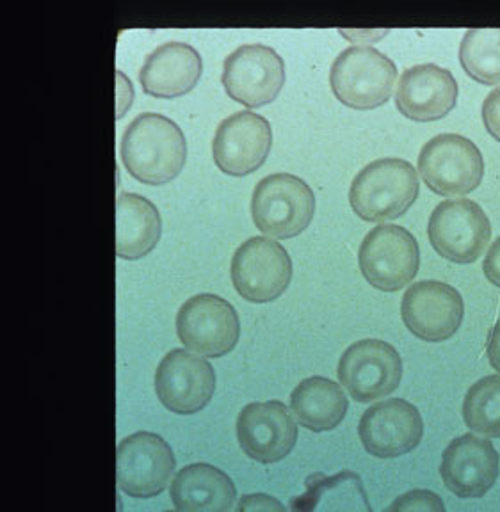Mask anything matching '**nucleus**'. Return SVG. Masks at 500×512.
<instances>
[{"label": "nucleus", "mask_w": 500, "mask_h": 512, "mask_svg": "<svg viewBox=\"0 0 500 512\" xmlns=\"http://www.w3.org/2000/svg\"><path fill=\"white\" fill-rule=\"evenodd\" d=\"M120 153L125 171L141 184H168L186 166V136L170 118L143 112L125 128Z\"/></svg>", "instance_id": "nucleus-1"}, {"label": "nucleus", "mask_w": 500, "mask_h": 512, "mask_svg": "<svg viewBox=\"0 0 500 512\" xmlns=\"http://www.w3.org/2000/svg\"><path fill=\"white\" fill-rule=\"evenodd\" d=\"M419 191V176L412 164L388 157L358 171L349 189V203L363 221L383 223L406 214Z\"/></svg>", "instance_id": "nucleus-2"}, {"label": "nucleus", "mask_w": 500, "mask_h": 512, "mask_svg": "<svg viewBox=\"0 0 500 512\" xmlns=\"http://www.w3.org/2000/svg\"><path fill=\"white\" fill-rule=\"evenodd\" d=\"M397 66L378 48L349 47L330 70V86L340 104L369 111L387 104L396 86Z\"/></svg>", "instance_id": "nucleus-3"}, {"label": "nucleus", "mask_w": 500, "mask_h": 512, "mask_svg": "<svg viewBox=\"0 0 500 512\" xmlns=\"http://www.w3.org/2000/svg\"><path fill=\"white\" fill-rule=\"evenodd\" d=\"M314 214V191L299 176L275 173L253 191L251 217L266 237L292 239L307 230Z\"/></svg>", "instance_id": "nucleus-4"}, {"label": "nucleus", "mask_w": 500, "mask_h": 512, "mask_svg": "<svg viewBox=\"0 0 500 512\" xmlns=\"http://www.w3.org/2000/svg\"><path fill=\"white\" fill-rule=\"evenodd\" d=\"M358 264L369 285L381 292H397L419 272V242L403 226L378 224L363 239Z\"/></svg>", "instance_id": "nucleus-5"}, {"label": "nucleus", "mask_w": 500, "mask_h": 512, "mask_svg": "<svg viewBox=\"0 0 500 512\" xmlns=\"http://www.w3.org/2000/svg\"><path fill=\"white\" fill-rule=\"evenodd\" d=\"M419 171L424 184L440 196H465L483 182V153L468 137L440 134L422 146Z\"/></svg>", "instance_id": "nucleus-6"}, {"label": "nucleus", "mask_w": 500, "mask_h": 512, "mask_svg": "<svg viewBox=\"0 0 500 512\" xmlns=\"http://www.w3.org/2000/svg\"><path fill=\"white\" fill-rule=\"evenodd\" d=\"M237 294L250 303H271L289 288L292 260L280 242L251 237L237 248L230 265Z\"/></svg>", "instance_id": "nucleus-7"}, {"label": "nucleus", "mask_w": 500, "mask_h": 512, "mask_svg": "<svg viewBox=\"0 0 500 512\" xmlns=\"http://www.w3.org/2000/svg\"><path fill=\"white\" fill-rule=\"evenodd\" d=\"M428 237L445 260L474 264L492 239V224L476 201L445 200L429 217Z\"/></svg>", "instance_id": "nucleus-8"}, {"label": "nucleus", "mask_w": 500, "mask_h": 512, "mask_svg": "<svg viewBox=\"0 0 500 512\" xmlns=\"http://www.w3.org/2000/svg\"><path fill=\"white\" fill-rule=\"evenodd\" d=\"M177 335L194 354L223 358L239 342L241 322L234 306L223 297L198 294L178 310Z\"/></svg>", "instance_id": "nucleus-9"}, {"label": "nucleus", "mask_w": 500, "mask_h": 512, "mask_svg": "<svg viewBox=\"0 0 500 512\" xmlns=\"http://www.w3.org/2000/svg\"><path fill=\"white\" fill-rule=\"evenodd\" d=\"M339 383L356 402H372L396 392L403 379V360L396 347L369 338L347 347L340 356Z\"/></svg>", "instance_id": "nucleus-10"}, {"label": "nucleus", "mask_w": 500, "mask_h": 512, "mask_svg": "<svg viewBox=\"0 0 500 512\" xmlns=\"http://www.w3.org/2000/svg\"><path fill=\"white\" fill-rule=\"evenodd\" d=\"M226 95L250 109L275 102L285 84V63L275 48L242 45L226 57L221 73Z\"/></svg>", "instance_id": "nucleus-11"}, {"label": "nucleus", "mask_w": 500, "mask_h": 512, "mask_svg": "<svg viewBox=\"0 0 500 512\" xmlns=\"http://www.w3.org/2000/svg\"><path fill=\"white\" fill-rule=\"evenodd\" d=\"M177 459L159 434L136 432L118 445V488L132 498H154L170 484Z\"/></svg>", "instance_id": "nucleus-12"}, {"label": "nucleus", "mask_w": 500, "mask_h": 512, "mask_svg": "<svg viewBox=\"0 0 500 512\" xmlns=\"http://www.w3.org/2000/svg\"><path fill=\"white\" fill-rule=\"evenodd\" d=\"M401 317L412 335L438 344L460 329L465 303L460 292L444 281H417L404 292Z\"/></svg>", "instance_id": "nucleus-13"}, {"label": "nucleus", "mask_w": 500, "mask_h": 512, "mask_svg": "<svg viewBox=\"0 0 500 512\" xmlns=\"http://www.w3.org/2000/svg\"><path fill=\"white\" fill-rule=\"evenodd\" d=\"M216 372L209 361L184 349H173L155 370V393L162 406L177 415H194L209 406Z\"/></svg>", "instance_id": "nucleus-14"}, {"label": "nucleus", "mask_w": 500, "mask_h": 512, "mask_svg": "<svg viewBox=\"0 0 500 512\" xmlns=\"http://www.w3.org/2000/svg\"><path fill=\"white\" fill-rule=\"evenodd\" d=\"M273 146L269 121L251 111L235 112L219 123L212 157L225 175L246 176L259 171Z\"/></svg>", "instance_id": "nucleus-15"}, {"label": "nucleus", "mask_w": 500, "mask_h": 512, "mask_svg": "<svg viewBox=\"0 0 500 512\" xmlns=\"http://www.w3.org/2000/svg\"><path fill=\"white\" fill-rule=\"evenodd\" d=\"M237 441L253 461L278 463L296 447L298 427L280 400L251 402L237 416Z\"/></svg>", "instance_id": "nucleus-16"}, {"label": "nucleus", "mask_w": 500, "mask_h": 512, "mask_svg": "<svg viewBox=\"0 0 500 512\" xmlns=\"http://www.w3.org/2000/svg\"><path fill=\"white\" fill-rule=\"evenodd\" d=\"M358 434L367 454L392 459L419 447L424 436V420L419 409L408 400H381L363 413Z\"/></svg>", "instance_id": "nucleus-17"}, {"label": "nucleus", "mask_w": 500, "mask_h": 512, "mask_svg": "<svg viewBox=\"0 0 500 512\" xmlns=\"http://www.w3.org/2000/svg\"><path fill=\"white\" fill-rule=\"evenodd\" d=\"M499 464L492 441L463 434L445 448L440 475L445 488L458 498H481L499 479Z\"/></svg>", "instance_id": "nucleus-18"}, {"label": "nucleus", "mask_w": 500, "mask_h": 512, "mask_svg": "<svg viewBox=\"0 0 500 512\" xmlns=\"http://www.w3.org/2000/svg\"><path fill=\"white\" fill-rule=\"evenodd\" d=\"M458 82L438 64H417L401 75L396 105L408 120L436 121L445 118L458 102Z\"/></svg>", "instance_id": "nucleus-19"}, {"label": "nucleus", "mask_w": 500, "mask_h": 512, "mask_svg": "<svg viewBox=\"0 0 500 512\" xmlns=\"http://www.w3.org/2000/svg\"><path fill=\"white\" fill-rule=\"evenodd\" d=\"M202 72V56L196 48L170 41L146 57L139 72V82L146 95L171 100L193 91Z\"/></svg>", "instance_id": "nucleus-20"}, {"label": "nucleus", "mask_w": 500, "mask_h": 512, "mask_svg": "<svg viewBox=\"0 0 500 512\" xmlns=\"http://www.w3.org/2000/svg\"><path fill=\"white\" fill-rule=\"evenodd\" d=\"M170 495L180 512H230L237 489L232 479L216 466L196 463L177 473Z\"/></svg>", "instance_id": "nucleus-21"}, {"label": "nucleus", "mask_w": 500, "mask_h": 512, "mask_svg": "<svg viewBox=\"0 0 500 512\" xmlns=\"http://www.w3.org/2000/svg\"><path fill=\"white\" fill-rule=\"evenodd\" d=\"M162 235V219L154 203L134 192L116 200V255L139 260L154 251Z\"/></svg>", "instance_id": "nucleus-22"}, {"label": "nucleus", "mask_w": 500, "mask_h": 512, "mask_svg": "<svg viewBox=\"0 0 500 512\" xmlns=\"http://www.w3.org/2000/svg\"><path fill=\"white\" fill-rule=\"evenodd\" d=\"M349 408L342 386L326 377L303 379L292 390L291 411L298 424L312 432L337 429Z\"/></svg>", "instance_id": "nucleus-23"}, {"label": "nucleus", "mask_w": 500, "mask_h": 512, "mask_svg": "<svg viewBox=\"0 0 500 512\" xmlns=\"http://www.w3.org/2000/svg\"><path fill=\"white\" fill-rule=\"evenodd\" d=\"M460 61L468 77L484 86L500 84V29H470L460 45Z\"/></svg>", "instance_id": "nucleus-24"}, {"label": "nucleus", "mask_w": 500, "mask_h": 512, "mask_svg": "<svg viewBox=\"0 0 500 512\" xmlns=\"http://www.w3.org/2000/svg\"><path fill=\"white\" fill-rule=\"evenodd\" d=\"M463 420L470 431L500 438V376H486L470 386L463 400Z\"/></svg>", "instance_id": "nucleus-25"}, {"label": "nucleus", "mask_w": 500, "mask_h": 512, "mask_svg": "<svg viewBox=\"0 0 500 512\" xmlns=\"http://www.w3.org/2000/svg\"><path fill=\"white\" fill-rule=\"evenodd\" d=\"M385 512H447L444 500L429 489H412L397 496Z\"/></svg>", "instance_id": "nucleus-26"}, {"label": "nucleus", "mask_w": 500, "mask_h": 512, "mask_svg": "<svg viewBox=\"0 0 500 512\" xmlns=\"http://www.w3.org/2000/svg\"><path fill=\"white\" fill-rule=\"evenodd\" d=\"M358 479L355 473L344 472L335 477H323V475H312L307 480V493L299 498H294L291 502L292 512H312L314 505L319 502V498L326 489L335 488L342 480Z\"/></svg>", "instance_id": "nucleus-27"}, {"label": "nucleus", "mask_w": 500, "mask_h": 512, "mask_svg": "<svg viewBox=\"0 0 500 512\" xmlns=\"http://www.w3.org/2000/svg\"><path fill=\"white\" fill-rule=\"evenodd\" d=\"M234 512H287L280 500L264 493L241 496Z\"/></svg>", "instance_id": "nucleus-28"}, {"label": "nucleus", "mask_w": 500, "mask_h": 512, "mask_svg": "<svg viewBox=\"0 0 500 512\" xmlns=\"http://www.w3.org/2000/svg\"><path fill=\"white\" fill-rule=\"evenodd\" d=\"M483 123L488 134L500 143V88L493 89L483 102Z\"/></svg>", "instance_id": "nucleus-29"}, {"label": "nucleus", "mask_w": 500, "mask_h": 512, "mask_svg": "<svg viewBox=\"0 0 500 512\" xmlns=\"http://www.w3.org/2000/svg\"><path fill=\"white\" fill-rule=\"evenodd\" d=\"M483 271L486 280L500 288V237L495 239L484 256Z\"/></svg>", "instance_id": "nucleus-30"}, {"label": "nucleus", "mask_w": 500, "mask_h": 512, "mask_svg": "<svg viewBox=\"0 0 500 512\" xmlns=\"http://www.w3.org/2000/svg\"><path fill=\"white\" fill-rule=\"evenodd\" d=\"M486 354H488L490 365L500 374V319L495 322V326H493L490 335H488Z\"/></svg>", "instance_id": "nucleus-31"}, {"label": "nucleus", "mask_w": 500, "mask_h": 512, "mask_svg": "<svg viewBox=\"0 0 500 512\" xmlns=\"http://www.w3.org/2000/svg\"><path fill=\"white\" fill-rule=\"evenodd\" d=\"M166 512H180V511H166Z\"/></svg>", "instance_id": "nucleus-32"}]
</instances>
